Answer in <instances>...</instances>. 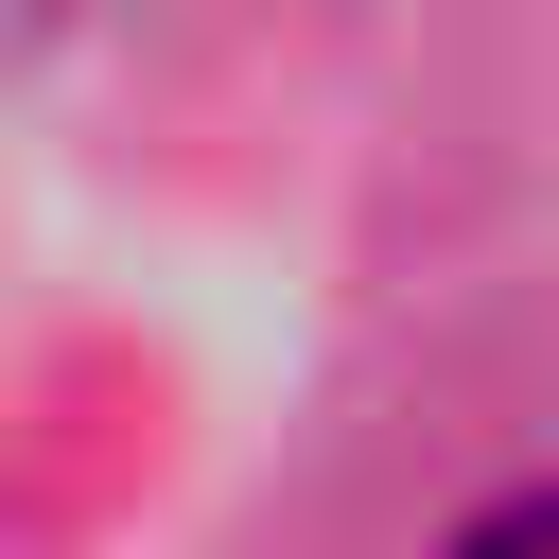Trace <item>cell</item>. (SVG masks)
Listing matches in <instances>:
<instances>
[{"instance_id":"cell-1","label":"cell","mask_w":559,"mask_h":559,"mask_svg":"<svg viewBox=\"0 0 559 559\" xmlns=\"http://www.w3.org/2000/svg\"><path fill=\"white\" fill-rule=\"evenodd\" d=\"M437 559H559V489H507V507H472Z\"/></svg>"}]
</instances>
